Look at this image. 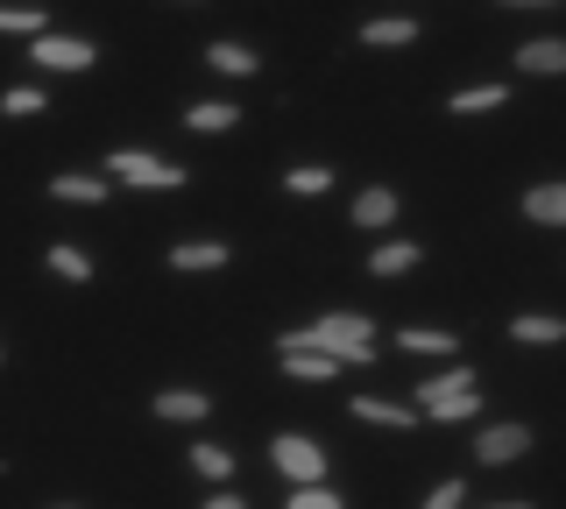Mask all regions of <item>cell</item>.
Instances as JSON below:
<instances>
[{"instance_id": "obj_1", "label": "cell", "mask_w": 566, "mask_h": 509, "mask_svg": "<svg viewBox=\"0 0 566 509\" xmlns=\"http://www.w3.org/2000/svg\"><path fill=\"white\" fill-rule=\"evenodd\" d=\"M283 347H312V354H333L340 368H368L376 361V319L368 311H326L305 332H283Z\"/></svg>"}, {"instance_id": "obj_2", "label": "cell", "mask_w": 566, "mask_h": 509, "mask_svg": "<svg viewBox=\"0 0 566 509\" xmlns=\"http://www.w3.org/2000/svg\"><path fill=\"white\" fill-rule=\"evenodd\" d=\"M418 411L439 417V425H453V417H474L482 411V396H474V368H447V375H432L418 390Z\"/></svg>"}, {"instance_id": "obj_3", "label": "cell", "mask_w": 566, "mask_h": 509, "mask_svg": "<svg viewBox=\"0 0 566 509\" xmlns=\"http://www.w3.org/2000/svg\"><path fill=\"white\" fill-rule=\"evenodd\" d=\"M270 460H276L283 481H297V488H326V453H318L312 438H276Z\"/></svg>"}, {"instance_id": "obj_4", "label": "cell", "mask_w": 566, "mask_h": 509, "mask_svg": "<svg viewBox=\"0 0 566 509\" xmlns=\"http://www.w3.org/2000/svg\"><path fill=\"white\" fill-rule=\"evenodd\" d=\"M114 178L120 184H142V191H177V184H185V170H177V163H156L149 149H120L114 156Z\"/></svg>"}, {"instance_id": "obj_5", "label": "cell", "mask_w": 566, "mask_h": 509, "mask_svg": "<svg viewBox=\"0 0 566 509\" xmlns=\"http://www.w3.org/2000/svg\"><path fill=\"white\" fill-rule=\"evenodd\" d=\"M93 57L99 50L85 36H35V64H43V72H85Z\"/></svg>"}, {"instance_id": "obj_6", "label": "cell", "mask_w": 566, "mask_h": 509, "mask_svg": "<svg viewBox=\"0 0 566 509\" xmlns=\"http://www.w3.org/2000/svg\"><path fill=\"white\" fill-rule=\"evenodd\" d=\"M531 446V425H489L482 438H474V453L495 467V460H517V453Z\"/></svg>"}, {"instance_id": "obj_7", "label": "cell", "mask_w": 566, "mask_h": 509, "mask_svg": "<svg viewBox=\"0 0 566 509\" xmlns=\"http://www.w3.org/2000/svg\"><path fill=\"white\" fill-rule=\"evenodd\" d=\"M517 72H524V78H553V72H566V43H559V36L524 43V50H517Z\"/></svg>"}, {"instance_id": "obj_8", "label": "cell", "mask_w": 566, "mask_h": 509, "mask_svg": "<svg viewBox=\"0 0 566 509\" xmlns=\"http://www.w3.org/2000/svg\"><path fill=\"white\" fill-rule=\"evenodd\" d=\"M510 340L553 347V340H566V319H559V311H524V319H510Z\"/></svg>"}, {"instance_id": "obj_9", "label": "cell", "mask_w": 566, "mask_h": 509, "mask_svg": "<svg viewBox=\"0 0 566 509\" xmlns=\"http://www.w3.org/2000/svg\"><path fill=\"white\" fill-rule=\"evenodd\" d=\"M283 375H297V382H333V375H340V361H333V354H312V347H283Z\"/></svg>"}, {"instance_id": "obj_10", "label": "cell", "mask_w": 566, "mask_h": 509, "mask_svg": "<svg viewBox=\"0 0 566 509\" xmlns=\"http://www.w3.org/2000/svg\"><path fill=\"white\" fill-rule=\"evenodd\" d=\"M170 269H185V276L227 269V241H185V248H170Z\"/></svg>"}, {"instance_id": "obj_11", "label": "cell", "mask_w": 566, "mask_h": 509, "mask_svg": "<svg viewBox=\"0 0 566 509\" xmlns=\"http://www.w3.org/2000/svg\"><path fill=\"white\" fill-rule=\"evenodd\" d=\"M206 411H212V403L199 390H164V396H156V417H164V425H199Z\"/></svg>"}, {"instance_id": "obj_12", "label": "cell", "mask_w": 566, "mask_h": 509, "mask_svg": "<svg viewBox=\"0 0 566 509\" xmlns=\"http://www.w3.org/2000/svg\"><path fill=\"white\" fill-rule=\"evenodd\" d=\"M397 191H389V184H368L361 191V199H354V220H361V226H389V220H397Z\"/></svg>"}, {"instance_id": "obj_13", "label": "cell", "mask_w": 566, "mask_h": 509, "mask_svg": "<svg viewBox=\"0 0 566 509\" xmlns=\"http://www.w3.org/2000/svg\"><path fill=\"white\" fill-rule=\"evenodd\" d=\"M524 213L538 220V226H566V184H538V191H524Z\"/></svg>"}, {"instance_id": "obj_14", "label": "cell", "mask_w": 566, "mask_h": 509, "mask_svg": "<svg viewBox=\"0 0 566 509\" xmlns=\"http://www.w3.org/2000/svg\"><path fill=\"white\" fill-rule=\"evenodd\" d=\"M411 36H418V22H403V14H382V22H368V29H361V43H368V50H403Z\"/></svg>"}, {"instance_id": "obj_15", "label": "cell", "mask_w": 566, "mask_h": 509, "mask_svg": "<svg viewBox=\"0 0 566 509\" xmlns=\"http://www.w3.org/2000/svg\"><path fill=\"white\" fill-rule=\"evenodd\" d=\"M206 64H212L220 78H248V72H255V50H248V43H212Z\"/></svg>"}, {"instance_id": "obj_16", "label": "cell", "mask_w": 566, "mask_h": 509, "mask_svg": "<svg viewBox=\"0 0 566 509\" xmlns=\"http://www.w3.org/2000/svg\"><path fill=\"white\" fill-rule=\"evenodd\" d=\"M354 417H368V425H418L411 411H403V403H382V396H354Z\"/></svg>"}, {"instance_id": "obj_17", "label": "cell", "mask_w": 566, "mask_h": 509, "mask_svg": "<svg viewBox=\"0 0 566 509\" xmlns=\"http://www.w3.org/2000/svg\"><path fill=\"white\" fill-rule=\"evenodd\" d=\"M411 262H418V248H411V241H389V248H376V255H368V276H403Z\"/></svg>"}, {"instance_id": "obj_18", "label": "cell", "mask_w": 566, "mask_h": 509, "mask_svg": "<svg viewBox=\"0 0 566 509\" xmlns=\"http://www.w3.org/2000/svg\"><path fill=\"white\" fill-rule=\"evenodd\" d=\"M185 120H191V128H199V135H227V128H234V120H241V114H234V107H227V99H206V107H191Z\"/></svg>"}, {"instance_id": "obj_19", "label": "cell", "mask_w": 566, "mask_h": 509, "mask_svg": "<svg viewBox=\"0 0 566 509\" xmlns=\"http://www.w3.org/2000/svg\"><path fill=\"white\" fill-rule=\"evenodd\" d=\"M397 347H403V354H453V332H432V326H411V332H397Z\"/></svg>"}, {"instance_id": "obj_20", "label": "cell", "mask_w": 566, "mask_h": 509, "mask_svg": "<svg viewBox=\"0 0 566 509\" xmlns=\"http://www.w3.org/2000/svg\"><path fill=\"white\" fill-rule=\"evenodd\" d=\"M50 199H64V205H99L106 184H99V178H57V184H50Z\"/></svg>"}, {"instance_id": "obj_21", "label": "cell", "mask_w": 566, "mask_h": 509, "mask_svg": "<svg viewBox=\"0 0 566 509\" xmlns=\"http://www.w3.org/2000/svg\"><path fill=\"white\" fill-rule=\"evenodd\" d=\"M503 99H510V85H468V93H453V114H489Z\"/></svg>"}, {"instance_id": "obj_22", "label": "cell", "mask_w": 566, "mask_h": 509, "mask_svg": "<svg viewBox=\"0 0 566 509\" xmlns=\"http://www.w3.org/2000/svg\"><path fill=\"white\" fill-rule=\"evenodd\" d=\"M43 8H0V36H43Z\"/></svg>"}, {"instance_id": "obj_23", "label": "cell", "mask_w": 566, "mask_h": 509, "mask_svg": "<svg viewBox=\"0 0 566 509\" xmlns=\"http://www.w3.org/2000/svg\"><path fill=\"white\" fill-rule=\"evenodd\" d=\"M50 269H57L64 284H93V262H85L78 248H64V241H57V248H50Z\"/></svg>"}, {"instance_id": "obj_24", "label": "cell", "mask_w": 566, "mask_h": 509, "mask_svg": "<svg viewBox=\"0 0 566 509\" xmlns=\"http://www.w3.org/2000/svg\"><path fill=\"white\" fill-rule=\"evenodd\" d=\"M191 467H199L206 481H234V453H220V446H191Z\"/></svg>"}, {"instance_id": "obj_25", "label": "cell", "mask_w": 566, "mask_h": 509, "mask_svg": "<svg viewBox=\"0 0 566 509\" xmlns=\"http://www.w3.org/2000/svg\"><path fill=\"white\" fill-rule=\"evenodd\" d=\"M326 184H333V170H318V163H305V170H291V178H283L291 199H312V191H326Z\"/></svg>"}, {"instance_id": "obj_26", "label": "cell", "mask_w": 566, "mask_h": 509, "mask_svg": "<svg viewBox=\"0 0 566 509\" xmlns=\"http://www.w3.org/2000/svg\"><path fill=\"white\" fill-rule=\"evenodd\" d=\"M0 114H14V120H29V114H43V93L35 85H14L8 99H0Z\"/></svg>"}, {"instance_id": "obj_27", "label": "cell", "mask_w": 566, "mask_h": 509, "mask_svg": "<svg viewBox=\"0 0 566 509\" xmlns=\"http://www.w3.org/2000/svg\"><path fill=\"white\" fill-rule=\"evenodd\" d=\"M283 509H340V496H333V488H291Z\"/></svg>"}, {"instance_id": "obj_28", "label": "cell", "mask_w": 566, "mask_h": 509, "mask_svg": "<svg viewBox=\"0 0 566 509\" xmlns=\"http://www.w3.org/2000/svg\"><path fill=\"white\" fill-rule=\"evenodd\" d=\"M460 496H468V481H439L432 496H424V509H460Z\"/></svg>"}, {"instance_id": "obj_29", "label": "cell", "mask_w": 566, "mask_h": 509, "mask_svg": "<svg viewBox=\"0 0 566 509\" xmlns=\"http://www.w3.org/2000/svg\"><path fill=\"white\" fill-rule=\"evenodd\" d=\"M206 509H248V502H241V496H212Z\"/></svg>"}, {"instance_id": "obj_30", "label": "cell", "mask_w": 566, "mask_h": 509, "mask_svg": "<svg viewBox=\"0 0 566 509\" xmlns=\"http://www.w3.org/2000/svg\"><path fill=\"white\" fill-rule=\"evenodd\" d=\"M489 509H531V502H489Z\"/></svg>"}]
</instances>
